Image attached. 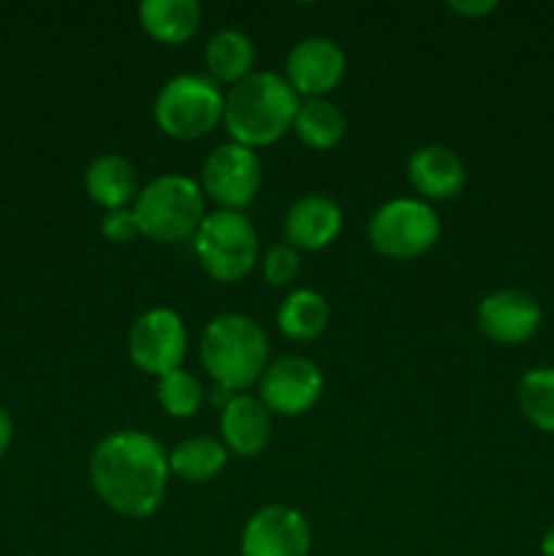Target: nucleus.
Here are the masks:
<instances>
[{
	"instance_id": "obj_7",
	"label": "nucleus",
	"mask_w": 554,
	"mask_h": 556,
	"mask_svg": "<svg viewBox=\"0 0 554 556\" xmlns=\"http://www.w3.org/2000/svg\"><path fill=\"white\" fill-rule=\"evenodd\" d=\"M367 239L383 258H421L438 244L440 217L432 204L421 199H391L369 217Z\"/></svg>"
},
{
	"instance_id": "obj_5",
	"label": "nucleus",
	"mask_w": 554,
	"mask_h": 556,
	"mask_svg": "<svg viewBox=\"0 0 554 556\" xmlns=\"http://www.w3.org/2000/svg\"><path fill=\"white\" fill-rule=\"evenodd\" d=\"M226 92L206 74H179L158 90L155 125L177 141H199L223 123Z\"/></svg>"
},
{
	"instance_id": "obj_15",
	"label": "nucleus",
	"mask_w": 554,
	"mask_h": 556,
	"mask_svg": "<svg viewBox=\"0 0 554 556\" xmlns=\"http://www.w3.org/2000/svg\"><path fill=\"white\" fill-rule=\"evenodd\" d=\"M342 231V210L335 199L320 193L302 195L293 201L282 220L286 242L297 250H324L340 237Z\"/></svg>"
},
{
	"instance_id": "obj_28",
	"label": "nucleus",
	"mask_w": 554,
	"mask_h": 556,
	"mask_svg": "<svg viewBox=\"0 0 554 556\" xmlns=\"http://www.w3.org/2000/svg\"><path fill=\"white\" fill-rule=\"evenodd\" d=\"M11 440H14V421H11L5 407H0V459H3L5 451L11 448Z\"/></svg>"
},
{
	"instance_id": "obj_6",
	"label": "nucleus",
	"mask_w": 554,
	"mask_h": 556,
	"mask_svg": "<svg viewBox=\"0 0 554 556\" xmlns=\"http://www.w3.org/2000/svg\"><path fill=\"white\" fill-rule=\"evenodd\" d=\"M201 269L217 282H239L259 261V231L244 212H206L193 237Z\"/></svg>"
},
{
	"instance_id": "obj_2",
	"label": "nucleus",
	"mask_w": 554,
	"mask_h": 556,
	"mask_svg": "<svg viewBox=\"0 0 554 556\" xmlns=\"http://www.w3.org/2000/svg\"><path fill=\"white\" fill-rule=\"evenodd\" d=\"M299 96L286 76L272 71H253L226 92L223 125L237 144L261 150L280 141L293 128L299 112Z\"/></svg>"
},
{
	"instance_id": "obj_18",
	"label": "nucleus",
	"mask_w": 554,
	"mask_h": 556,
	"mask_svg": "<svg viewBox=\"0 0 554 556\" xmlns=\"http://www.w3.org/2000/svg\"><path fill=\"white\" fill-rule=\"evenodd\" d=\"M139 25L152 41L179 47L201 27V5L196 0H141Z\"/></svg>"
},
{
	"instance_id": "obj_16",
	"label": "nucleus",
	"mask_w": 554,
	"mask_h": 556,
	"mask_svg": "<svg viewBox=\"0 0 554 556\" xmlns=\"http://www.w3.org/2000/svg\"><path fill=\"white\" fill-rule=\"evenodd\" d=\"M223 445L237 456H255L269 445L272 413L259 396L234 394L221 410Z\"/></svg>"
},
{
	"instance_id": "obj_9",
	"label": "nucleus",
	"mask_w": 554,
	"mask_h": 556,
	"mask_svg": "<svg viewBox=\"0 0 554 556\" xmlns=\"http://www.w3.org/2000/svg\"><path fill=\"white\" fill-rule=\"evenodd\" d=\"M128 356L136 369L152 378L182 369L188 356L185 320L168 307H152L141 313L128 331Z\"/></svg>"
},
{
	"instance_id": "obj_27",
	"label": "nucleus",
	"mask_w": 554,
	"mask_h": 556,
	"mask_svg": "<svg viewBox=\"0 0 554 556\" xmlns=\"http://www.w3.org/2000/svg\"><path fill=\"white\" fill-rule=\"evenodd\" d=\"M498 9L494 0H451L449 11L459 16H470V20H478V16H487Z\"/></svg>"
},
{
	"instance_id": "obj_11",
	"label": "nucleus",
	"mask_w": 554,
	"mask_h": 556,
	"mask_svg": "<svg viewBox=\"0 0 554 556\" xmlns=\"http://www.w3.org/2000/svg\"><path fill=\"white\" fill-rule=\"evenodd\" d=\"M313 532L307 519L288 505H266L242 527L239 556H310Z\"/></svg>"
},
{
	"instance_id": "obj_21",
	"label": "nucleus",
	"mask_w": 554,
	"mask_h": 556,
	"mask_svg": "<svg viewBox=\"0 0 554 556\" xmlns=\"http://www.w3.org/2000/svg\"><path fill=\"white\" fill-rule=\"evenodd\" d=\"M345 130L348 119L337 103H331L329 98H307L299 103L291 134L310 150L326 152L340 144Z\"/></svg>"
},
{
	"instance_id": "obj_12",
	"label": "nucleus",
	"mask_w": 554,
	"mask_h": 556,
	"mask_svg": "<svg viewBox=\"0 0 554 556\" xmlns=\"http://www.w3.org/2000/svg\"><path fill=\"white\" fill-rule=\"evenodd\" d=\"M476 324L481 334L498 345H525L541 329L543 307L532 293L503 288L481 299Z\"/></svg>"
},
{
	"instance_id": "obj_26",
	"label": "nucleus",
	"mask_w": 554,
	"mask_h": 556,
	"mask_svg": "<svg viewBox=\"0 0 554 556\" xmlns=\"http://www.w3.org/2000/svg\"><path fill=\"white\" fill-rule=\"evenodd\" d=\"M101 233L109 239V242H114V244L134 242L136 237H141L134 210L106 212V215H103V220H101Z\"/></svg>"
},
{
	"instance_id": "obj_8",
	"label": "nucleus",
	"mask_w": 554,
	"mask_h": 556,
	"mask_svg": "<svg viewBox=\"0 0 554 556\" xmlns=\"http://www.w3.org/2000/svg\"><path fill=\"white\" fill-rule=\"evenodd\" d=\"M261 177L264 168L259 152L237 141H226L206 155L199 185L206 199L215 201L217 210L244 212V206L253 204L259 195Z\"/></svg>"
},
{
	"instance_id": "obj_24",
	"label": "nucleus",
	"mask_w": 554,
	"mask_h": 556,
	"mask_svg": "<svg viewBox=\"0 0 554 556\" xmlns=\"http://www.w3.org/2000/svg\"><path fill=\"white\" fill-rule=\"evenodd\" d=\"M155 394L158 405L172 418H193L204 402V389H201L199 378L185 369H174V372L158 378Z\"/></svg>"
},
{
	"instance_id": "obj_4",
	"label": "nucleus",
	"mask_w": 554,
	"mask_h": 556,
	"mask_svg": "<svg viewBox=\"0 0 554 556\" xmlns=\"http://www.w3.org/2000/svg\"><path fill=\"white\" fill-rule=\"evenodd\" d=\"M141 237L158 244L193 242L206 217V195L185 174H163L147 182L134 201Z\"/></svg>"
},
{
	"instance_id": "obj_14",
	"label": "nucleus",
	"mask_w": 554,
	"mask_h": 556,
	"mask_svg": "<svg viewBox=\"0 0 554 556\" xmlns=\"http://www.w3.org/2000/svg\"><path fill=\"white\" fill-rule=\"evenodd\" d=\"M407 182L427 204L456 199L467 182L465 163L451 147L424 144L407 161Z\"/></svg>"
},
{
	"instance_id": "obj_10",
	"label": "nucleus",
	"mask_w": 554,
	"mask_h": 556,
	"mask_svg": "<svg viewBox=\"0 0 554 556\" xmlns=\"http://www.w3.org/2000/svg\"><path fill=\"white\" fill-rule=\"evenodd\" d=\"M320 394H324V372L307 356H282L269 362L259 380V400L272 416H302L318 405Z\"/></svg>"
},
{
	"instance_id": "obj_13",
	"label": "nucleus",
	"mask_w": 554,
	"mask_h": 556,
	"mask_svg": "<svg viewBox=\"0 0 554 556\" xmlns=\"http://www.w3.org/2000/svg\"><path fill=\"white\" fill-rule=\"evenodd\" d=\"M345 52L326 36L299 41L286 58V81L299 98H326L345 76Z\"/></svg>"
},
{
	"instance_id": "obj_3",
	"label": "nucleus",
	"mask_w": 554,
	"mask_h": 556,
	"mask_svg": "<svg viewBox=\"0 0 554 556\" xmlns=\"http://www.w3.org/2000/svg\"><path fill=\"white\" fill-rule=\"evenodd\" d=\"M199 356L217 389L237 394L259 383L269 367V337L250 315L223 313L201 331Z\"/></svg>"
},
{
	"instance_id": "obj_17",
	"label": "nucleus",
	"mask_w": 554,
	"mask_h": 556,
	"mask_svg": "<svg viewBox=\"0 0 554 556\" xmlns=\"http://www.w3.org/2000/svg\"><path fill=\"white\" fill-rule=\"evenodd\" d=\"M85 190L92 204L101 210H130L139 195V177L128 157L117 152H103L92 157L85 172Z\"/></svg>"
},
{
	"instance_id": "obj_1",
	"label": "nucleus",
	"mask_w": 554,
	"mask_h": 556,
	"mask_svg": "<svg viewBox=\"0 0 554 556\" xmlns=\"http://www.w3.org/2000/svg\"><path fill=\"white\" fill-rule=\"evenodd\" d=\"M90 483L103 505L125 519H147L168 492V454L150 432L117 429L90 454Z\"/></svg>"
},
{
	"instance_id": "obj_20",
	"label": "nucleus",
	"mask_w": 554,
	"mask_h": 556,
	"mask_svg": "<svg viewBox=\"0 0 554 556\" xmlns=\"http://www.w3.org/2000/svg\"><path fill=\"white\" fill-rule=\"evenodd\" d=\"M228 448L223 440L215 438H188L168 451V470L174 478L185 483H206L215 481L226 470Z\"/></svg>"
},
{
	"instance_id": "obj_23",
	"label": "nucleus",
	"mask_w": 554,
	"mask_h": 556,
	"mask_svg": "<svg viewBox=\"0 0 554 556\" xmlns=\"http://www.w3.org/2000/svg\"><path fill=\"white\" fill-rule=\"evenodd\" d=\"M521 416L541 432L554 434V367H532L516 383Z\"/></svg>"
},
{
	"instance_id": "obj_29",
	"label": "nucleus",
	"mask_w": 554,
	"mask_h": 556,
	"mask_svg": "<svg viewBox=\"0 0 554 556\" xmlns=\"http://www.w3.org/2000/svg\"><path fill=\"white\" fill-rule=\"evenodd\" d=\"M541 556H554V525L543 532L541 538Z\"/></svg>"
},
{
	"instance_id": "obj_19",
	"label": "nucleus",
	"mask_w": 554,
	"mask_h": 556,
	"mask_svg": "<svg viewBox=\"0 0 554 556\" xmlns=\"http://www.w3.org/2000/svg\"><path fill=\"white\" fill-rule=\"evenodd\" d=\"M204 65L206 76L215 79L217 85H239L244 76L253 74L255 65V43L248 33L234 30H217L215 36L206 41L204 47Z\"/></svg>"
},
{
	"instance_id": "obj_25",
	"label": "nucleus",
	"mask_w": 554,
	"mask_h": 556,
	"mask_svg": "<svg viewBox=\"0 0 554 556\" xmlns=\"http://www.w3.org/2000/svg\"><path fill=\"white\" fill-rule=\"evenodd\" d=\"M299 266H302L299 250L291 248L288 242L272 244V248L264 253V258H261V271H264V280L275 288L288 286V282L297 280Z\"/></svg>"
},
{
	"instance_id": "obj_22",
	"label": "nucleus",
	"mask_w": 554,
	"mask_h": 556,
	"mask_svg": "<svg viewBox=\"0 0 554 556\" xmlns=\"http://www.w3.org/2000/svg\"><path fill=\"white\" fill-rule=\"evenodd\" d=\"M326 326H329V302L318 291L299 288L288 293L277 307V329L288 340L310 342L324 334Z\"/></svg>"
}]
</instances>
